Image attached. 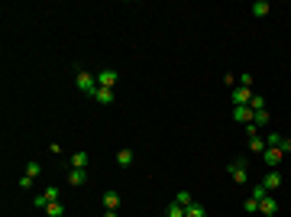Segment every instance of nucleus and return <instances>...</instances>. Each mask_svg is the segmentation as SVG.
<instances>
[{"label":"nucleus","mask_w":291,"mask_h":217,"mask_svg":"<svg viewBox=\"0 0 291 217\" xmlns=\"http://www.w3.org/2000/svg\"><path fill=\"white\" fill-rule=\"evenodd\" d=\"M116 165H123V169H126V165H133V149L123 146L120 153H116Z\"/></svg>","instance_id":"nucleus-12"},{"label":"nucleus","mask_w":291,"mask_h":217,"mask_svg":"<svg viewBox=\"0 0 291 217\" xmlns=\"http://www.w3.org/2000/svg\"><path fill=\"white\" fill-rule=\"evenodd\" d=\"M87 182V169H68V185L71 188H81Z\"/></svg>","instance_id":"nucleus-8"},{"label":"nucleus","mask_w":291,"mask_h":217,"mask_svg":"<svg viewBox=\"0 0 291 217\" xmlns=\"http://www.w3.org/2000/svg\"><path fill=\"white\" fill-rule=\"evenodd\" d=\"M233 120H236V124H253V107H249V104H239V107H233Z\"/></svg>","instance_id":"nucleus-6"},{"label":"nucleus","mask_w":291,"mask_h":217,"mask_svg":"<svg viewBox=\"0 0 291 217\" xmlns=\"http://www.w3.org/2000/svg\"><path fill=\"white\" fill-rule=\"evenodd\" d=\"M233 107H239V104H249L253 101V91H249V88H233Z\"/></svg>","instance_id":"nucleus-9"},{"label":"nucleus","mask_w":291,"mask_h":217,"mask_svg":"<svg viewBox=\"0 0 291 217\" xmlns=\"http://www.w3.org/2000/svg\"><path fill=\"white\" fill-rule=\"evenodd\" d=\"M253 81H256V78L249 75V71H243V75H239V85H243V88H253Z\"/></svg>","instance_id":"nucleus-26"},{"label":"nucleus","mask_w":291,"mask_h":217,"mask_svg":"<svg viewBox=\"0 0 291 217\" xmlns=\"http://www.w3.org/2000/svg\"><path fill=\"white\" fill-rule=\"evenodd\" d=\"M75 88L81 94H87V97H94V91H97V75H91V71H78L75 75Z\"/></svg>","instance_id":"nucleus-1"},{"label":"nucleus","mask_w":291,"mask_h":217,"mask_svg":"<svg viewBox=\"0 0 291 217\" xmlns=\"http://www.w3.org/2000/svg\"><path fill=\"white\" fill-rule=\"evenodd\" d=\"M282 149H272V146H265V153H262V159H265V165H272V169H275V165H282Z\"/></svg>","instance_id":"nucleus-10"},{"label":"nucleus","mask_w":291,"mask_h":217,"mask_svg":"<svg viewBox=\"0 0 291 217\" xmlns=\"http://www.w3.org/2000/svg\"><path fill=\"white\" fill-rule=\"evenodd\" d=\"M42 198H46V201H49V204H52V201H58V188H55V185H49V188H42Z\"/></svg>","instance_id":"nucleus-20"},{"label":"nucleus","mask_w":291,"mask_h":217,"mask_svg":"<svg viewBox=\"0 0 291 217\" xmlns=\"http://www.w3.org/2000/svg\"><path fill=\"white\" fill-rule=\"evenodd\" d=\"M253 124H256V126L262 130V126L268 124V110H256V114H253Z\"/></svg>","instance_id":"nucleus-17"},{"label":"nucleus","mask_w":291,"mask_h":217,"mask_svg":"<svg viewBox=\"0 0 291 217\" xmlns=\"http://www.w3.org/2000/svg\"><path fill=\"white\" fill-rule=\"evenodd\" d=\"M184 217H207V208H204V204H198V201H194L191 208L184 211Z\"/></svg>","instance_id":"nucleus-16"},{"label":"nucleus","mask_w":291,"mask_h":217,"mask_svg":"<svg viewBox=\"0 0 291 217\" xmlns=\"http://www.w3.org/2000/svg\"><path fill=\"white\" fill-rule=\"evenodd\" d=\"M26 175H29V179H39V175H42V165H39V162H29V165H26Z\"/></svg>","instance_id":"nucleus-24"},{"label":"nucleus","mask_w":291,"mask_h":217,"mask_svg":"<svg viewBox=\"0 0 291 217\" xmlns=\"http://www.w3.org/2000/svg\"><path fill=\"white\" fill-rule=\"evenodd\" d=\"M165 217H184V208H181V204H175V201H172L169 208H165Z\"/></svg>","instance_id":"nucleus-19"},{"label":"nucleus","mask_w":291,"mask_h":217,"mask_svg":"<svg viewBox=\"0 0 291 217\" xmlns=\"http://www.w3.org/2000/svg\"><path fill=\"white\" fill-rule=\"evenodd\" d=\"M249 107H253V114H256V110H265V97H262V94H253Z\"/></svg>","instance_id":"nucleus-23"},{"label":"nucleus","mask_w":291,"mask_h":217,"mask_svg":"<svg viewBox=\"0 0 291 217\" xmlns=\"http://www.w3.org/2000/svg\"><path fill=\"white\" fill-rule=\"evenodd\" d=\"M46 214H49V217H61V214H65V208H61V201H52V204L46 208Z\"/></svg>","instance_id":"nucleus-21"},{"label":"nucleus","mask_w":291,"mask_h":217,"mask_svg":"<svg viewBox=\"0 0 291 217\" xmlns=\"http://www.w3.org/2000/svg\"><path fill=\"white\" fill-rule=\"evenodd\" d=\"M259 214H262V217H272V214H278V201L272 198V194H265V198L259 201Z\"/></svg>","instance_id":"nucleus-7"},{"label":"nucleus","mask_w":291,"mask_h":217,"mask_svg":"<svg viewBox=\"0 0 291 217\" xmlns=\"http://www.w3.org/2000/svg\"><path fill=\"white\" fill-rule=\"evenodd\" d=\"M172 201H175V204H181V208L188 211V208H191V204H194V198H191V194H188V191H178L175 198H172Z\"/></svg>","instance_id":"nucleus-14"},{"label":"nucleus","mask_w":291,"mask_h":217,"mask_svg":"<svg viewBox=\"0 0 291 217\" xmlns=\"http://www.w3.org/2000/svg\"><path fill=\"white\" fill-rule=\"evenodd\" d=\"M262 185H265V191H278V188H282V172H278V169H268L265 179H262Z\"/></svg>","instance_id":"nucleus-3"},{"label":"nucleus","mask_w":291,"mask_h":217,"mask_svg":"<svg viewBox=\"0 0 291 217\" xmlns=\"http://www.w3.org/2000/svg\"><path fill=\"white\" fill-rule=\"evenodd\" d=\"M116 78H120V75H116L114 68H100V71H97V88H114Z\"/></svg>","instance_id":"nucleus-4"},{"label":"nucleus","mask_w":291,"mask_h":217,"mask_svg":"<svg viewBox=\"0 0 291 217\" xmlns=\"http://www.w3.org/2000/svg\"><path fill=\"white\" fill-rule=\"evenodd\" d=\"M104 217H120V214H116V211H107V214H104Z\"/></svg>","instance_id":"nucleus-28"},{"label":"nucleus","mask_w":291,"mask_h":217,"mask_svg":"<svg viewBox=\"0 0 291 217\" xmlns=\"http://www.w3.org/2000/svg\"><path fill=\"white\" fill-rule=\"evenodd\" d=\"M227 172H230V179L236 182V185H246V182H249V172H246V162H243V159L230 162V165H227Z\"/></svg>","instance_id":"nucleus-2"},{"label":"nucleus","mask_w":291,"mask_h":217,"mask_svg":"<svg viewBox=\"0 0 291 217\" xmlns=\"http://www.w3.org/2000/svg\"><path fill=\"white\" fill-rule=\"evenodd\" d=\"M249 10H253V16H259V20H262V16H268V3H265V0H256Z\"/></svg>","instance_id":"nucleus-15"},{"label":"nucleus","mask_w":291,"mask_h":217,"mask_svg":"<svg viewBox=\"0 0 291 217\" xmlns=\"http://www.w3.org/2000/svg\"><path fill=\"white\" fill-rule=\"evenodd\" d=\"M100 201H104V211H116V208H120V194H116V191H104Z\"/></svg>","instance_id":"nucleus-11"},{"label":"nucleus","mask_w":291,"mask_h":217,"mask_svg":"<svg viewBox=\"0 0 291 217\" xmlns=\"http://www.w3.org/2000/svg\"><path fill=\"white\" fill-rule=\"evenodd\" d=\"M249 149H253V153H265V140H262V136H253V140H249Z\"/></svg>","instance_id":"nucleus-18"},{"label":"nucleus","mask_w":291,"mask_h":217,"mask_svg":"<svg viewBox=\"0 0 291 217\" xmlns=\"http://www.w3.org/2000/svg\"><path fill=\"white\" fill-rule=\"evenodd\" d=\"M94 101H97L100 107H110V104L116 101V94H114V88H97V91H94Z\"/></svg>","instance_id":"nucleus-5"},{"label":"nucleus","mask_w":291,"mask_h":217,"mask_svg":"<svg viewBox=\"0 0 291 217\" xmlns=\"http://www.w3.org/2000/svg\"><path fill=\"white\" fill-rule=\"evenodd\" d=\"M71 169H87V153H81V149H78V153L71 155Z\"/></svg>","instance_id":"nucleus-13"},{"label":"nucleus","mask_w":291,"mask_h":217,"mask_svg":"<svg viewBox=\"0 0 291 217\" xmlns=\"http://www.w3.org/2000/svg\"><path fill=\"white\" fill-rule=\"evenodd\" d=\"M249 194H253V198H256V201H262V198H265V185H262V182H259V185H253V191H249Z\"/></svg>","instance_id":"nucleus-25"},{"label":"nucleus","mask_w":291,"mask_h":217,"mask_svg":"<svg viewBox=\"0 0 291 217\" xmlns=\"http://www.w3.org/2000/svg\"><path fill=\"white\" fill-rule=\"evenodd\" d=\"M243 211H246V214H256V211H259V201H256L253 194H249V198L243 201Z\"/></svg>","instance_id":"nucleus-22"},{"label":"nucleus","mask_w":291,"mask_h":217,"mask_svg":"<svg viewBox=\"0 0 291 217\" xmlns=\"http://www.w3.org/2000/svg\"><path fill=\"white\" fill-rule=\"evenodd\" d=\"M246 136H249V140H253V136H259V126H256V124H246Z\"/></svg>","instance_id":"nucleus-27"}]
</instances>
